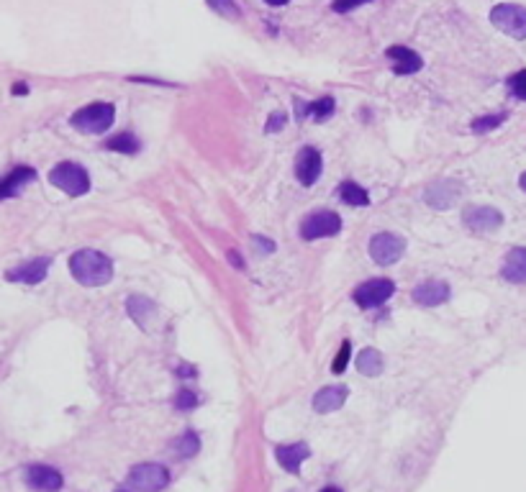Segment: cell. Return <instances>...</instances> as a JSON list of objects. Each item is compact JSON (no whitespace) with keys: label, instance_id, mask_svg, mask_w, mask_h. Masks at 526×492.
<instances>
[{"label":"cell","instance_id":"obj_2","mask_svg":"<svg viewBox=\"0 0 526 492\" xmlns=\"http://www.w3.org/2000/svg\"><path fill=\"white\" fill-rule=\"evenodd\" d=\"M113 121H116L113 103H90L80 108L77 113H72L69 123L77 131H83V134H103V131H108L113 126Z\"/></svg>","mask_w":526,"mask_h":492},{"label":"cell","instance_id":"obj_10","mask_svg":"<svg viewBox=\"0 0 526 492\" xmlns=\"http://www.w3.org/2000/svg\"><path fill=\"white\" fill-rule=\"evenodd\" d=\"M23 479L34 492H60L65 487L62 472L49 467V464H31V467H26Z\"/></svg>","mask_w":526,"mask_h":492},{"label":"cell","instance_id":"obj_38","mask_svg":"<svg viewBox=\"0 0 526 492\" xmlns=\"http://www.w3.org/2000/svg\"><path fill=\"white\" fill-rule=\"evenodd\" d=\"M519 185H521V190H524V193H526V172H524V175H521Z\"/></svg>","mask_w":526,"mask_h":492},{"label":"cell","instance_id":"obj_19","mask_svg":"<svg viewBox=\"0 0 526 492\" xmlns=\"http://www.w3.org/2000/svg\"><path fill=\"white\" fill-rule=\"evenodd\" d=\"M504 277L513 285H524L526 282V249L524 246H516L506 254L504 259Z\"/></svg>","mask_w":526,"mask_h":492},{"label":"cell","instance_id":"obj_27","mask_svg":"<svg viewBox=\"0 0 526 492\" xmlns=\"http://www.w3.org/2000/svg\"><path fill=\"white\" fill-rule=\"evenodd\" d=\"M218 15H226V18H239V6L234 0H205Z\"/></svg>","mask_w":526,"mask_h":492},{"label":"cell","instance_id":"obj_12","mask_svg":"<svg viewBox=\"0 0 526 492\" xmlns=\"http://www.w3.org/2000/svg\"><path fill=\"white\" fill-rule=\"evenodd\" d=\"M36 179V170L29 167V164H18L13 170L0 177V203L8 200V198H15L23 187L31 185Z\"/></svg>","mask_w":526,"mask_h":492},{"label":"cell","instance_id":"obj_37","mask_svg":"<svg viewBox=\"0 0 526 492\" xmlns=\"http://www.w3.org/2000/svg\"><path fill=\"white\" fill-rule=\"evenodd\" d=\"M264 3H267V6H272V8H280V6H288L290 0H264Z\"/></svg>","mask_w":526,"mask_h":492},{"label":"cell","instance_id":"obj_9","mask_svg":"<svg viewBox=\"0 0 526 492\" xmlns=\"http://www.w3.org/2000/svg\"><path fill=\"white\" fill-rule=\"evenodd\" d=\"M462 224L475 233H490L504 226V216L501 210L488 208V205H470L462 210Z\"/></svg>","mask_w":526,"mask_h":492},{"label":"cell","instance_id":"obj_11","mask_svg":"<svg viewBox=\"0 0 526 492\" xmlns=\"http://www.w3.org/2000/svg\"><path fill=\"white\" fill-rule=\"evenodd\" d=\"M49 267H52V257H36V259L23 261L18 267L8 269L6 280L8 282H21V285H39L46 280Z\"/></svg>","mask_w":526,"mask_h":492},{"label":"cell","instance_id":"obj_33","mask_svg":"<svg viewBox=\"0 0 526 492\" xmlns=\"http://www.w3.org/2000/svg\"><path fill=\"white\" fill-rule=\"evenodd\" d=\"M252 241H255V246H259L264 254H272L275 252V244H272L270 239H262V236H252Z\"/></svg>","mask_w":526,"mask_h":492},{"label":"cell","instance_id":"obj_35","mask_svg":"<svg viewBox=\"0 0 526 492\" xmlns=\"http://www.w3.org/2000/svg\"><path fill=\"white\" fill-rule=\"evenodd\" d=\"M177 374H180V377H196V369L190 364H182L180 369H177Z\"/></svg>","mask_w":526,"mask_h":492},{"label":"cell","instance_id":"obj_3","mask_svg":"<svg viewBox=\"0 0 526 492\" xmlns=\"http://www.w3.org/2000/svg\"><path fill=\"white\" fill-rule=\"evenodd\" d=\"M49 182H52L57 190L67 193L69 198H80L90 190V177L85 172L83 164H75V162H60L49 172Z\"/></svg>","mask_w":526,"mask_h":492},{"label":"cell","instance_id":"obj_40","mask_svg":"<svg viewBox=\"0 0 526 492\" xmlns=\"http://www.w3.org/2000/svg\"><path fill=\"white\" fill-rule=\"evenodd\" d=\"M119 492H126V490H119Z\"/></svg>","mask_w":526,"mask_h":492},{"label":"cell","instance_id":"obj_8","mask_svg":"<svg viewBox=\"0 0 526 492\" xmlns=\"http://www.w3.org/2000/svg\"><path fill=\"white\" fill-rule=\"evenodd\" d=\"M396 292V282L388 280V277H375V280H367L362 282L357 290H354V303L360 308H377L388 303Z\"/></svg>","mask_w":526,"mask_h":492},{"label":"cell","instance_id":"obj_21","mask_svg":"<svg viewBox=\"0 0 526 492\" xmlns=\"http://www.w3.org/2000/svg\"><path fill=\"white\" fill-rule=\"evenodd\" d=\"M383 367H385V359L377 349H365L360 357H357V372L365 374V377L383 374Z\"/></svg>","mask_w":526,"mask_h":492},{"label":"cell","instance_id":"obj_31","mask_svg":"<svg viewBox=\"0 0 526 492\" xmlns=\"http://www.w3.org/2000/svg\"><path fill=\"white\" fill-rule=\"evenodd\" d=\"M367 3H372V0H334L331 8L337 13H352V11H357L360 6H367Z\"/></svg>","mask_w":526,"mask_h":492},{"label":"cell","instance_id":"obj_16","mask_svg":"<svg viewBox=\"0 0 526 492\" xmlns=\"http://www.w3.org/2000/svg\"><path fill=\"white\" fill-rule=\"evenodd\" d=\"M388 60L393 62V72H396V75H416V72L424 67V60H421L419 54H416L414 49L400 46V44L388 49Z\"/></svg>","mask_w":526,"mask_h":492},{"label":"cell","instance_id":"obj_1","mask_svg":"<svg viewBox=\"0 0 526 492\" xmlns=\"http://www.w3.org/2000/svg\"><path fill=\"white\" fill-rule=\"evenodd\" d=\"M69 272L85 287H100V285L111 282L113 264L105 254L95 252V249H80L69 257Z\"/></svg>","mask_w":526,"mask_h":492},{"label":"cell","instance_id":"obj_23","mask_svg":"<svg viewBox=\"0 0 526 492\" xmlns=\"http://www.w3.org/2000/svg\"><path fill=\"white\" fill-rule=\"evenodd\" d=\"M126 308H128V313H131V318H134L139 326H147V318H151V315L157 313V306H154L149 298H144V295H131Z\"/></svg>","mask_w":526,"mask_h":492},{"label":"cell","instance_id":"obj_26","mask_svg":"<svg viewBox=\"0 0 526 492\" xmlns=\"http://www.w3.org/2000/svg\"><path fill=\"white\" fill-rule=\"evenodd\" d=\"M506 121V113H493V116H480V118L473 121V131L475 134H485V131H493Z\"/></svg>","mask_w":526,"mask_h":492},{"label":"cell","instance_id":"obj_17","mask_svg":"<svg viewBox=\"0 0 526 492\" xmlns=\"http://www.w3.org/2000/svg\"><path fill=\"white\" fill-rule=\"evenodd\" d=\"M346 395H349V390H346L344 385L321 388L313 395V410L316 413H334V410H339L346 403Z\"/></svg>","mask_w":526,"mask_h":492},{"label":"cell","instance_id":"obj_4","mask_svg":"<svg viewBox=\"0 0 526 492\" xmlns=\"http://www.w3.org/2000/svg\"><path fill=\"white\" fill-rule=\"evenodd\" d=\"M167 485H170V472L162 464H136L128 472V487L134 492H162Z\"/></svg>","mask_w":526,"mask_h":492},{"label":"cell","instance_id":"obj_15","mask_svg":"<svg viewBox=\"0 0 526 492\" xmlns=\"http://www.w3.org/2000/svg\"><path fill=\"white\" fill-rule=\"evenodd\" d=\"M414 300L419 306H426V308H434V306H442L450 300V285L442 282V280H426L414 287Z\"/></svg>","mask_w":526,"mask_h":492},{"label":"cell","instance_id":"obj_39","mask_svg":"<svg viewBox=\"0 0 526 492\" xmlns=\"http://www.w3.org/2000/svg\"><path fill=\"white\" fill-rule=\"evenodd\" d=\"M321 492H342V490H339V487H323Z\"/></svg>","mask_w":526,"mask_h":492},{"label":"cell","instance_id":"obj_6","mask_svg":"<svg viewBox=\"0 0 526 492\" xmlns=\"http://www.w3.org/2000/svg\"><path fill=\"white\" fill-rule=\"evenodd\" d=\"M342 231V218L334 210H313L303 218L301 224V236L306 241L326 239V236H337Z\"/></svg>","mask_w":526,"mask_h":492},{"label":"cell","instance_id":"obj_18","mask_svg":"<svg viewBox=\"0 0 526 492\" xmlns=\"http://www.w3.org/2000/svg\"><path fill=\"white\" fill-rule=\"evenodd\" d=\"M275 456H278V464L283 470L290 472V474H298V472H301V464L309 459L311 451L306 444H285V446H278Z\"/></svg>","mask_w":526,"mask_h":492},{"label":"cell","instance_id":"obj_36","mask_svg":"<svg viewBox=\"0 0 526 492\" xmlns=\"http://www.w3.org/2000/svg\"><path fill=\"white\" fill-rule=\"evenodd\" d=\"M26 93H29V85H26V82H15L13 95H26Z\"/></svg>","mask_w":526,"mask_h":492},{"label":"cell","instance_id":"obj_7","mask_svg":"<svg viewBox=\"0 0 526 492\" xmlns=\"http://www.w3.org/2000/svg\"><path fill=\"white\" fill-rule=\"evenodd\" d=\"M403 252H406V241L400 239L398 233H375L372 239H370V257H372V261L375 264H380V267H388V264H396V261L403 257Z\"/></svg>","mask_w":526,"mask_h":492},{"label":"cell","instance_id":"obj_32","mask_svg":"<svg viewBox=\"0 0 526 492\" xmlns=\"http://www.w3.org/2000/svg\"><path fill=\"white\" fill-rule=\"evenodd\" d=\"M288 123V116L285 113H272L270 116V121H267V126H264V131H270V134H275V131H280V128L285 126Z\"/></svg>","mask_w":526,"mask_h":492},{"label":"cell","instance_id":"obj_30","mask_svg":"<svg viewBox=\"0 0 526 492\" xmlns=\"http://www.w3.org/2000/svg\"><path fill=\"white\" fill-rule=\"evenodd\" d=\"M508 88H511V93L519 97V100H526V69H521V72L508 77Z\"/></svg>","mask_w":526,"mask_h":492},{"label":"cell","instance_id":"obj_24","mask_svg":"<svg viewBox=\"0 0 526 492\" xmlns=\"http://www.w3.org/2000/svg\"><path fill=\"white\" fill-rule=\"evenodd\" d=\"M105 149L119 151V154H136V151L142 149V142L136 139L134 131H121V134L111 136V139L105 142Z\"/></svg>","mask_w":526,"mask_h":492},{"label":"cell","instance_id":"obj_13","mask_svg":"<svg viewBox=\"0 0 526 492\" xmlns=\"http://www.w3.org/2000/svg\"><path fill=\"white\" fill-rule=\"evenodd\" d=\"M295 177L306 187L316 185V179L321 177V154L313 146H303L295 157Z\"/></svg>","mask_w":526,"mask_h":492},{"label":"cell","instance_id":"obj_5","mask_svg":"<svg viewBox=\"0 0 526 492\" xmlns=\"http://www.w3.org/2000/svg\"><path fill=\"white\" fill-rule=\"evenodd\" d=\"M490 23L511 39H526V8L516 3H501L490 11Z\"/></svg>","mask_w":526,"mask_h":492},{"label":"cell","instance_id":"obj_22","mask_svg":"<svg viewBox=\"0 0 526 492\" xmlns=\"http://www.w3.org/2000/svg\"><path fill=\"white\" fill-rule=\"evenodd\" d=\"M170 449H173V454L177 459H190V456H196L201 451V439H198L196 431H185L170 444Z\"/></svg>","mask_w":526,"mask_h":492},{"label":"cell","instance_id":"obj_20","mask_svg":"<svg viewBox=\"0 0 526 492\" xmlns=\"http://www.w3.org/2000/svg\"><path fill=\"white\" fill-rule=\"evenodd\" d=\"M295 103H298V121L313 118V121H318V123L331 118V116H334V108H337L334 97H318V100H313V103H301V100H295Z\"/></svg>","mask_w":526,"mask_h":492},{"label":"cell","instance_id":"obj_14","mask_svg":"<svg viewBox=\"0 0 526 492\" xmlns=\"http://www.w3.org/2000/svg\"><path fill=\"white\" fill-rule=\"evenodd\" d=\"M457 198H459V182H454V179H439V182H434V185L426 190V195H424L426 205L434 210L452 208V205L457 203Z\"/></svg>","mask_w":526,"mask_h":492},{"label":"cell","instance_id":"obj_25","mask_svg":"<svg viewBox=\"0 0 526 492\" xmlns=\"http://www.w3.org/2000/svg\"><path fill=\"white\" fill-rule=\"evenodd\" d=\"M339 195H342V200H344L346 205H354V208H360V205H367L370 203L367 190H365L362 185H357V182H344V185L339 187Z\"/></svg>","mask_w":526,"mask_h":492},{"label":"cell","instance_id":"obj_28","mask_svg":"<svg viewBox=\"0 0 526 492\" xmlns=\"http://www.w3.org/2000/svg\"><path fill=\"white\" fill-rule=\"evenodd\" d=\"M349 357H352V343L349 341H342V346H339V354L337 359H334V364H331V369H334V374H342L346 369V364H349Z\"/></svg>","mask_w":526,"mask_h":492},{"label":"cell","instance_id":"obj_34","mask_svg":"<svg viewBox=\"0 0 526 492\" xmlns=\"http://www.w3.org/2000/svg\"><path fill=\"white\" fill-rule=\"evenodd\" d=\"M229 261H231V264H234L236 269H244V267H247V264H244V259H241V257H239L236 252H234V249L229 252Z\"/></svg>","mask_w":526,"mask_h":492},{"label":"cell","instance_id":"obj_29","mask_svg":"<svg viewBox=\"0 0 526 492\" xmlns=\"http://www.w3.org/2000/svg\"><path fill=\"white\" fill-rule=\"evenodd\" d=\"M198 395L196 392H190V390H180L177 395H175V408L177 410H193V408H198Z\"/></svg>","mask_w":526,"mask_h":492}]
</instances>
